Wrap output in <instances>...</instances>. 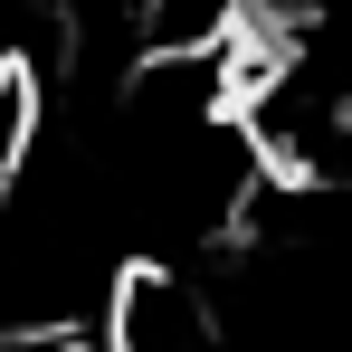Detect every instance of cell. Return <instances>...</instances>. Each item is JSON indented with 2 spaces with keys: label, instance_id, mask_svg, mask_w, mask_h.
I'll use <instances>...</instances> for the list:
<instances>
[{
  "label": "cell",
  "instance_id": "1",
  "mask_svg": "<svg viewBox=\"0 0 352 352\" xmlns=\"http://www.w3.org/2000/svg\"><path fill=\"white\" fill-rule=\"evenodd\" d=\"M96 352H238L229 324H219V305L200 276H181V267H133L105 305V324H96Z\"/></svg>",
  "mask_w": 352,
  "mask_h": 352
}]
</instances>
